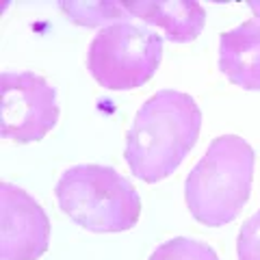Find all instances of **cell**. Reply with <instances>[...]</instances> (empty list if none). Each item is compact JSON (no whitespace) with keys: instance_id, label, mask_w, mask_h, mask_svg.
<instances>
[{"instance_id":"cell-3","label":"cell","mask_w":260,"mask_h":260,"mask_svg":"<svg viewBox=\"0 0 260 260\" xmlns=\"http://www.w3.org/2000/svg\"><path fill=\"white\" fill-rule=\"evenodd\" d=\"M56 204L89 232H124L141 215L139 193L117 169L104 165H74L54 186Z\"/></svg>"},{"instance_id":"cell-1","label":"cell","mask_w":260,"mask_h":260,"mask_svg":"<svg viewBox=\"0 0 260 260\" xmlns=\"http://www.w3.org/2000/svg\"><path fill=\"white\" fill-rule=\"evenodd\" d=\"M202 130L200 107L189 93L156 91L137 111L126 135V165L143 182L169 178L193 150Z\"/></svg>"},{"instance_id":"cell-12","label":"cell","mask_w":260,"mask_h":260,"mask_svg":"<svg viewBox=\"0 0 260 260\" xmlns=\"http://www.w3.org/2000/svg\"><path fill=\"white\" fill-rule=\"evenodd\" d=\"M247 7H249V9L254 11V13H256V20L260 22V3H249Z\"/></svg>"},{"instance_id":"cell-11","label":"cell","mask_w":260,"mask_h":260,"mask_svg":"<svg viewBox=\"0 0 260 260\" xmlns=\"http://www.w3.org/2000/svg\"><path fill=\"white\" fill-rule=\"evenodd\" d=\"M237 254L239 260H260V210L241 225Z\"/></svg>"},{"instance_id":"cell-4","label":"cell","mask_w":260,"mask_h":260,"mask_svg":"<svg viewBox=\"0 0 260 260\" xmlns=\"http://www.w3.org/2000/svg\"><path fill=\"white\" fill-rule=\"evenodd\" d=\"M162 37L130 22L107 24L89 44L87 70L109 91L139 89L156 74Z\"/></svg>"},{"instance_id":"cell-5","label":"cell","mask_w":260,"mask_h":260,"mask_svg":"<svg viewBox=\"0 0 260 260\" xmlns=\"http://www.w3.org/2000/svg\"><path fill=\"white\" fill-rule=\"evenodd\" d=\"M59 121L54 87L32 72L0 74V130L15 143L42 141Z\"/></svg>"},{"instance_id":"cell-2","label":"cell","mask_w":260,"mask_h":260,"mask_svg":"<svg viewBox=\"0 0 260 260\" xmlns=\"http://www.w3.org/2000/svg\"><path fill=\"white\" fill-rule=\"evenodd\" d=\"M256 154L237 135H223L208 145L184 182V202L195 221L221 228L245 206L254 178Z\"/></svg>"},{"instance_id":"cell-10","label":"cell","mask_w":260,"mask_h":260,"mask_svg":"<svg viewBox=\"0 0 260 260\" xmlns=\"http://www.w3.org/2000/svg\"><path fill=\"white\" fill-rule=\"evenodd\" d=\"M148 260H219V256L206 243L178 237L158 245Z\"/></svg>"},{"instance_id":"cell-8","label":"cell","mask_w":260,"mask_h":260,"mask_svg":"<svg viewBox=\"0 0 260 260\" xmlns=\"http://www.w3.org/2000/svg\"><path fill=\"white\" fill-rule=\"evenodd\" d=\"M126 13L141 18L143 22L154 24L165 30V39L176 44H189L204 30L206 11L198 3L186 0H141V3H121Z\"/></svg>"},{"instance_id":"cell-7","label":"cell","mask_w":260,"mask_h":260,"mask_svg":"<svg viewBox=\"0 0 260 260\" xmlns=\"http://www.w3.org/2000/svg\"><path fill=\"white\" fill-rule=\"evenodd\" d=\"M219 70L247 91H260V22L249 20L219 37Z\"/></svg>"},{"instance_id":"cell-9","label":"cell","mask_w":260,"mask_h":260,"mask_svg":"<svg viewBox=\"0 0 260 260\" xmlns=\"http://www.w3.org/2000/svg\"><path fill=\"white\" fill-rule=\"evenodd\" d=\"M61 11L80 26H98V24L126 22V9L121 3H61Z\"/></svg>"},{"instance_id":"cell-6","label":"cell","mask_w":260,"mask_h":260,"mask_svg":"<svg viewBox=\"0 0 260 260\" xmlns=\"http://www.w3.org/2000/svg\"><path fill=\"white\" fill-rule=\"evenodd\" d=\"M50 243L46 210L20 186L0 184V260H37Z\"/></svg>"}]
</instances>
